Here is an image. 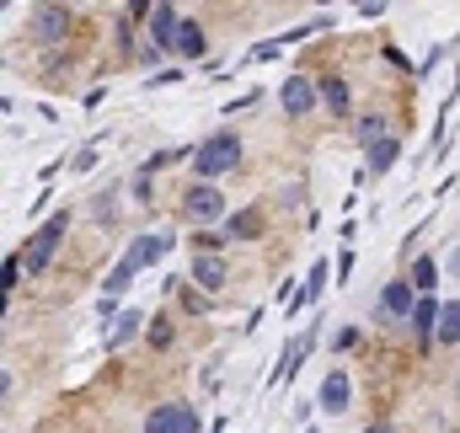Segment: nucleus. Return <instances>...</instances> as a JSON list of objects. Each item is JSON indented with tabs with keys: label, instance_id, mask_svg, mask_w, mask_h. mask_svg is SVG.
Returning <instances> with one entry per match:
<instances>
[{
	"label": "nucleus",
	"instance_id": "nucleus-6",
	"mask_svg": "<svg viewBox=\"0 0 460 433\" xmlns=\"http://www.w3.org/2000/svg\"><path fill=\"white\" fill-rule=\"evenodd\" d=\"M316 96H322V91H316L305 75H289V80H284V91H279V102H284V112H289V118H305V112L316 107Z\"/></svg>",
	"mask_w": 460,
	"mask_h": 433
},
{
	"label": "nucleus",
	"instance_id": "nucleus-17",
	"mask_svg": "<svg viewBox=\"0 0 460 433\" xmlns=\"http://www.w3.org/2000/svg\"><path fill=\"white\" fill-rule=\"evenodd\" d=\"M434 337H439V343H450V348L460 343V300H450V305L439 311V332H434Z\"/></svg>",
	"mask_w": 460,
	"mask_h": 433
},
{
	"label": "nucleus",
	"instance_id": "nucleus-7",
	"mask_svg": "<svg viewBox=\"0 0 460 433\" xmlns=\"http://www.w3.org/2000/svg\"><path fill=\"white\" fill-rule=\"evenodd\" d=\"M70 16H75L70 5H38V11H32V27H38V37H48V43H54V37H64V32H70Z\"/></svg>",
	"mask_w": 460,
	"mask_h": 433
},
{
	"label": "nucleus",
	"instance_id": "nucleus-10",
	"mask_svg": "<svg viewBox=\"0 0 460 433\" xmlns=\"http://www.w3.org/2000/svg\"><path fill=\"white\" fill-rule=\"evenodd\" d=\"M188 273H193V284H198V289H209V295H214V289H225V262H220V257H193V268H188Z\"/></svg>",
	"mask_w": 460,
	"mask_h": 433
},
{
	"label": "nucleus",
	"instance_id": "nucleus-11",
	"mask_svg": "<svg viewBox=\"0 0 460 433\" xmlns=\"http://www.w3.org/2000/svg\"><path fill=\"white\" fill-rule=\"evenodd\" d=\"M322 412H348V375L343 370H332L322 380Z\"/></svg>",
	"mask_w": 460,
	"mask_h": 433
},
{
	"label": "nucleus",
	"instance_id": "nucleus-16",
	"mask_svg": "<svg viewBox=\"0 0 460 433\" xmlns=\"http://www.w3.org/2000/svg\"><path fill=\"white\" fill-rule=\"evenodd\" d=\"M134 273H139V268H134V262L123 257V262H118V268L107 273V289H102V300H118V295H123V289L134 284Z\"/></svg>",
	"mask_w": 460,
	"mask_h": 433
},
{
	"label": "nucleus",
	"instance_id": "nucleus-8",
	"mask_svg": "<svg viewBox=\"0 0 460 433\" xmlns=\"http://www.w3.org/2000/svg\"><path fill=\"white\" fill-rule=\"evenodd\" d=\"M381 311H386L391 321H413V311H418V295H413L407 284H386V295H381Z\"/></svg>",
	"mask_w": 460,
	"mask_h": 433
},
{
	"label": "nucleus",
	"instance_id": "nucleus-3",
	"mask_svg": "<svg viewBox=\"0 0 460 433\" xmlns=\"http://www.w3.org/2000/svg\"><path fill=\"white\" fill-rule=\"evenodd\" d=\"M198 429H204V418L188 402H166V407H155L145 418V433H198Z\"/></svg>",
	"mask_w": 460,
	"mask_h": 433
},
{
	"label": "nucleus",
	"instance_id": "nucleus-9",
	"mask_svg": "<svg viewBox=\"0 0 460 433\" xmlns=\"http://www.w3.org/2000/svg\"><path fill=\"white\" fill-rule=\"evenodd\" d=\"M166 252H171V236H139V241L129 246V262L145 268V262H161Z\"/></svg>",
	"mask_w": 460,
	"mask_h": 433
},
{
	"label": "nucleus",
	"instance_id": "nucleus-25",
	"mask_svg": "<svg viewBox=\"0 0 460 433\" xmlns=\"http://www.w3.org/2000/svg\"><path fill=\"white\" fill-rule=\"evenodd\" d=\"M364 433H397V429L391 423H375V429H364Z\"/></svg>",
	"mask_w": 460,
	"mask_h": 433
},
{
	"label": "nucleus",
	"instance_id": "nucleus-13",
	"mask_svg": "<svg viewBox=\"0 0 460 433\" xmlns=\"http://www.w3.org/2000/svg\"><path fill=\"white\" fill-rule=\"evenodd\" d=\"M134 332H139V311H123V316H118V321L107 327V354H113V348H123V343H129Z\"/></svg>",
	"mask_w": 460,
	"mask_h": 433
},
{
	"label": "nucleus",
	"instance_id": "nucleus-26",
	"mask_svg": "<svg viewBox=\"0 0 460 433\" xmlns=\"http://www.w3.org/2000/svg\"><path fill=\"white\" fill-rule=\"evenodd\" d=\"M450 268H456V273H460V252H456V262H450Z\"/></svg>",
	"mask_w": 460,
	"mask_h": 433
},
{
	"label": "nucleus",
	"instance_id": "nucleus-23",
	"mask_svg": "<svg viewBox=\"0 0 460 433\" xmlns=\"http://www.w3.org/2000/svg\"><path fill=\"white\" fill-rule=\"evenodd\" d=\"M96 145H102V139H96ZM96 145H86V150L75 155V171H86V166H96Z\"/></svg>",
	"mask_w": 460,
	"mask_h": 433
},
{
	"label": "nucleus",
	"instance_id": "nucleus-20",
	"mask_svg": "<svg viewBox=\"0 0 460 433\" xmlns=\"http://www.w3.org/2000/svg\"><path fill=\"white\" fill-rule=\"evenodd\" d=\"M386 139V118L381 112H364L359 118V145H381Z\"/></svg>",
	"mask_w": 460,
	"mask_h": 433
},
{
	"label": "nucleus",
	"instance_id": "nucleus-12",
	"mask_svg": "<svg viewBox=\"0 0 460 433\" xmlns=\"http://www.w3.org/2000/svg\"><path fill=\"white\" fill-rule=\"evenodd\" d=\"M439 311H445V305H434V300H418V311H413V332H418V343H429V337L439 332Z\"/></svg>",
	"mask_w": 460,
	"mask_h": 433
},
{
	"label": "nucleus",
	"instance_id": "nucleus-15",
	"mask_svg": "<svg viewBox=\"0 0 460 433\" xmlns=\"http://www.w3.org/2000/svg\"><path fill=\"white\" fill-rule=\"evenodd\" d=\"M397 155H402V139H397V134H386L381 145H370V171H386Z\"/></svg>",
	"mask_w": 460,
	"mask_h": 433
},
{
	"label": "nucleus",
	"instance_id": "nucleus-22",
	"mask_svg": "<svg viewBox=\"0 0 460 433\" xmlns=\"http://www.w3.org/2000/svg\"><path fill=\"white\" fill-rule=\"evenodd\" d=\"M322 289H327V262H316V268H311V284H305V295L295 300V311H300V305H311V300H322Z\"/></svg>",
	"mask_w": 460,
	"mask_h": 433
},
{
	"label": "nucleus",
	"instance_id": "nucleus-19",
	"mask_svg": "<svg viewBox=\"0 0 460 433\" xmlns=\"http://www.w3.org/2000/svg\"><path fill=\"white\" fill-rule=\"evenodd\" d=\"M257 225H263V214H257V209H241V214H230V230H225V236L252 241V236H257Z\"/></svg>",
	"mask_w": 460,
	"mask_h": 433
},
{
	"label": "nucleus",
	"instance_id": "nucleus-24",
	"mask_svg": "<svg viewBox=\"0 0 460 433\" xmlns=\"http://www.w3.org/2000/svg\"><path fill=\"white\" fill-rule=\"evenodd\" d=\"M150 343H155V348H166V343H171V327H166V321H155V327H150Z\"/></svg>",
	"mask_w": 460,
	"mask_h": 433
},
{
	"label": "nucleus",
	"instance_id": "nucleus-1",
	"mask_svg": "<svg viewBox=\"0 0 460 433\" xmlns=\"http://www.w3.org/2000/svg\"><path fill=\"white\" fill-rule=\"evenodd\" d=\"M241 161V139L236 134H214V139H204L198 150H193V177H225L230 166Z\"/></svg>",
	"mask_w": 460,
	"mask_h": 433
},
{
	"label": "nucleus",
	"instance_id": "nucleus-14",
	"mask_svg": "<svg viewBox=\"0 0 460 433\" xmlns=\"http://www.w3.org/2000/svg\"><path fill=\"white\" fill-rule=\"evenodd\" d=\"M322 102H327L332 112H348V80H343V75H327V80H322Z\"/></svg>",
	"mask_w": 460,
	"mask_h": 433
},
{
	"label": "nucleus",
	"instance_id": "nucleus-21",
	"mask_svg": "<svg viewBox=\"0 0 460 433\" xmlns=\"http://www.w3.org/2000/svg\"><path fill=\"white\" fill-rule=\"evenodd\" d=\"M434 284H439L434 257H418V262H413V289H434Z\"/></svg>",
	"mask_w": 460,
	"mask_h": 433
},
{
	"label": "nucleus",
	"instance_id": "nucleus-4",
	"mask_svg": "<svg viewBox=\"0 0 460 433\" xmlns=\"http://www.w3.org/2000/svg\"><path fill=\"white\" fill-rule=\"evenodd\" d=\"M182 214H188L193 225H214V220L225 214V198H220V187H188V198H182Z\"/></svg>",
	"mask_w": 460,
	"mask_h": 433
},
{
	"label": "nucleus",
	"instance_id": "nucleus-27",
	"mask_svg": "<svg viewBox=\"0 0 460 433\" xmlns=\"http://www.w3.org/2000/svg\"><path fill=\"white\" fill-rule=\"evenodd\" d=\"M311 433H316V429H311Z\"/></svg>",
	"mask_w": 460,
	"mask_h": 433
},
{
	"label": "nucleus",
	"instance_id": "nucleus-18",
	"mask_svg": "<svg viewBox=\"0 0 460 433\" xmlns=\"http://www.w3.org/2000/svg\"><path fill=\"white\" fill-rule=\"evenodd\" d=\"M177 54H188V59L204 54V27H198V21H182V32H177Z\"/></svg>",
	"mask_w": 460,
	"mask_h": 433
},
{
	"label": "nucleus",
	"instance_id": "nucleus-5",
	"mask_svg": "<svg viewBox=\"0 0 460 433\" xmlns=\"http://www.w3.org/2000/svg\"><path fill=\"white\" fill-rule=\"evenodd\" d=\"M177 32H182V16H177V5H150V48H155V54L177 48Z\"/></svg>",
	"mask_w": 460,
	"mask_h": 433
},
{
	"label": "nucleus",
	"instance_id": "nucleus-2",
	"mask_svg": "<svg viewBox=\"0 0 460 433\" xmlns=\"http://www.w3.org/2000/svg\"><path fill=\"white\" fill-rule=\"evenodd\" d=\"M64 230H70V209H59V214H54V220L32 236V246H27V273H43V268L54 262V252H59Z\"/></svg>",
	"mask_w": 460,
	"mask_h": 433
}]
</instances>
